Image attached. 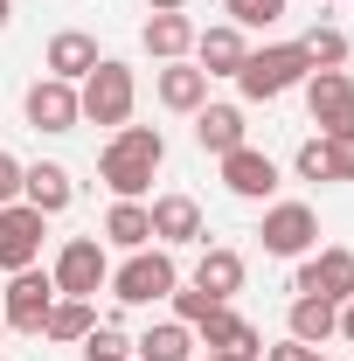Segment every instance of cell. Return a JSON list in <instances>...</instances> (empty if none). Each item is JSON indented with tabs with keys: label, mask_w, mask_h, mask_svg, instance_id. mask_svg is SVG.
<instances>
[{
	"label": "cell",
	"mask_w": 354,
	"mask_h": 361,
	"mask_svg": "<svg viewBox=\"0 0 354 361\" xmlns=\"http://www.w3.org/2000/svg\"><path fill=\"white\" fill-rule=\"evenodd\" d=\"M139 355L133 361H195V326H181V319H160V326H146L133 341Z\"/></svg>",
	"instance_id": "obj_22"
},
{
	"label": "cell",
	"mask_w": 354,
	"mask_h": 361,
	"mask_svg": "<svg viewBox=\"0 0 354 361\" xmlns=\"http://www.w3.org/2000/svg\"><path fill=\"white\" fill-rule=\"evenodd\" d=\"M139 42H146V56H160V63H181V56H195V21L188 14H153L139 28Z\"/></svg>",
	"instance_id": "obj_21"
},
{
	"label": "cell",
	"mask_w": 354,
	"mask_h": 361,
	"mask_svg": "<svg viewBox=\"0 0 354 361\" xmlns=\"http://www.w3.org/2000/svg\"><path fill=\"white\" fill-rule=\"evenodd\" d=\"M285 334H292V341H306V348H319V341H334V334H341V306H334V299L299 292V299H292V313H285Z\"/></svg>",
	"instance_id": "obj_19"
},
{
	"label": "cell",
	"mask_w": 354,
	"mask_h": 361,
	"mask_svg": "<svg viewBox=\"0 0 354 361\" xmlns=\"http://www.w3.org/2000/svg\"><path fill=\"white\" fill-rule=\"evenodd\" d=\"M195 146L202 153H236V146H250V126H243V104H202L195 111Z\"/></svg>",
	"instance_id": "obj_17"
},
{
	"label": "cell",
	"mask_w": 354,
	"mask_h": 361,
	"mask_svg": "<svg viewBox=\"0 0 354 361\" xmlns=\"http://www.w3.org/2000/svg\"><path fill=\"white\" fill-rule=\"evenodd\" d=\"M0 361H7V355H0Z\"/></svg>",
	"instance_id": "obj_38"
},
{
	"label": "cell",
	"mask_w": 354,
	"mask_h": 361,
	"mask_svg": "<svg viewBox=\"0 0 354 361\" xmlns=\"http://www.w3.org/2000/svg\"><path fill=\"white\" fill-rule=\"evenodd\" d=\"M63 292H56V278L49 271H14L7 278V292H0V319L14 326V334H42V319H49V306H56Z\"/></svg>",
	"instance_id": "obj_6"
},
{
	"label": "cell",
	"mask_w": 354,
	"mask_h": 361,
	"mask_svg": "<svg viewBox=\"0 0 354 361\" xmlns=\"http://www.w3.org/2000/svg\"><path fill=\"white\" fill-rule=\"evenodd\" d=\"M243 56H250V42H243V28H236V21L195 28V70H202V77H236V70H243Z\"/></svg>",
	"instance_id": "obj_14"
},
{
	"label": "cell",
	"mask_w": 354,
	"mask_h": 361,
	"mask_svg": "<svg viewBox=\"0 0 354 361\" xmlns=\"http://www.w3.org/2000/svg\"><path fill=\"white\" fill-rule=\"evenodd\" d=\"M133 104H139V77L118 63V56H104L84 84H77V111H84V126H111V133H118V126L133 118Z\"/></svg>",
	"instance_id": "obj_2"
},
{
	"label": "cell",
	"mask_w": 354,
	"mask_h": 361,
	"mask_svg": "<svg viewBox=\"0 0 354 361\" xmlns=\"http://www.w3.org/2000/svg\"><path fill=\"white\" fill-rule=\"evenodd\" d=\"M195 285L209 292V299H236L243 292V250H229V243H216V250H202V264H195Z\"/></svg>",
	"instance_id": "obj_20"
},
{
	"label": "cell",
	"mask_w": 354,
	"mask_h": 361,
	"mask_svg": "<svg viewBox=\"0 0 354 361\" xmlns=\"http://www.w3.org/2000/svg\"><path fill=\"white\" fill-rule=\"evenodd\" d=\"M90 326H97V306H90V299H56V306H49V319H42V341L77 348Z\"/></svg>",
	"instance_id": "obj_24"
},
{
	"label": "cell",
	"mask_w": 354,
	"mask_h": 361,
	"mask_svg": "<svg viewBox=\"0 0 354 361\" xmlns=\"http://www.w3.org/2000/svg\"><path fill=\"white\" fill-rule=\"evenodd\" d=\"M306 111L319 133H354V77L348 70H312L306 77Z\"/></svg>",
	"instance_id": "obj_9"
},
{
	"label": "cell",
	"mask_w": 354,
	"mask_h": 361,
	"mask_svg": "<svg viewBox=\"0 0 354 361\" xmlns=\"http://www.w3.org/2000/svg\"><path fill=\"white\" fill-rule=\"evenodd\" d=\"M0 326H7V319H0Z\"/></svg>",
	"instance_id": "obj_37"
},
{
	"label": "cell",
	"mask_w": 354,
	"mask_h": 361,
	"mask_svg": "<svg viewBox=\"0 0 354 361\" xmlns=\"http://www.w3.org/2000/svg\"><path fill=\"white\" fill-rule=\"evenodd\" d=\"M174 285H181V271H174V257H167L160 243L133 250L126 264L111 271V299H126V306H153V299H167Z\"/></svg>",
	"instance_id": "obj_4"
},
{
	"label": "cell",
	"mask_w": 354,
	"mask_h": 361,
	"mask_svg": "<svg viewBox=\"0 0 354 361\" xmlns=\"http://www.w3.org/2000/svg\"><path fill=\"white\" fill-rule=\"evenodd\" d=\"M104 243H111V250H146V243H153V216H146V202H111V216H104Z\"/></svg>",
	"instance_id": "obj_23"
},
{
	"label": "cell",
	"mask_w": 354,
	"mask_h": 361,
	"mask_svg": "<svg viewBox=\"0 0 354 361\" xmlns=\"http://www.w3.org/2000/svg\"><path fill=\"white\" fill-rule=\"evenodd\" d=\"M7 21H14V0H0V28H7Z\"/></svg>",
	"instance_id": "obj_35"
},
{
	"label": "cell",
	"mask_w": 354,
	"mask_h": 361,
	"mask_svg": "<svg viewBox=\"0 0 354 361\" xmlns=\"http://www.w3.org/2000/svg\"><path fill=\"white\" fill-rule=\"evenodd\" d=\"M126 348H133V341H126V334H118L111 319H97V326H90L84 341H77V355H84V361H133Z\"/></svg>",
	"instance_id": "obj_26"
},
{
	"label": "cell",
	"mask_w": 354,
	"mask_h": 361,
	"mask_svg": "<svg viewBox=\"0 0 354 361\" xmlns=\"http://www.w3.org/2000/svg\"><path fill=\"white\" fill-rule=\"evenodd\" d=\"M21 174H28V167H21L14 153H0V202H21Z\"/></svg>",
	"instance_id": "obj_31"
},
{
	"label": "cell",
	"mask_w": 354,
	"mask_h": 361,
	"mask_svg": "<svg viewBox=\"0 0 354 361\" xmlns=\"http://www.w3.org/2000/svg\"><path fill=\"white\" fill-rule=\"evenodd\" d=\"M222 188L236 202H271L278 195V160L257 153V146H236V153H222Z\"/></svg>",
	"instance_id": "obj_12"
},
{
	"label": "cell",
	"mask_w": 354,
	"mask_h": 361,
	"mask_svg": "<svg viewBox=\"0 0 354 361\" xmlns=\"http://www.w3.org/2000/svg\"><path fill=\"white\" fill-rule=\"evenodd\" d=\"M209 361H216V355H209Z\"/></svg>",
	"instance_id": "obj_39"
},
{
	"label": "cell",
	"mask_w": 354,
	"mask_h": 361,
	"mask_svg": "<svg viewBox=\"0 0 354 361\" xmlns=\"http://www.w3.org/2000/svg\"><path fill=\"white\" fill-rule=\"evenodd\" d=\"M42 223L49 216H35L28 202H0V271H7V278L42 257Z\"/></svg>",
	"instance_id": "obj_10"
},
{
	"label": "cell",
	"mask_w": 354,
	"mask_h": 361,
	"mask_svg": "<svg viewBox=\"0 0 354 361\" xmlns=\"http://www.w3.org/2000/svg\"><path fill=\"white\" fill-rule=\"evenodd\" d=\"M341 341H354V299H341Z\"/></svg>",
	"instance_id": "obj_33"
},
{
	"label": "cell",
	"mask_w": 354,
	"mask_h": 361,
	"mask_svg": "<svg viewBox=\"0 0 354 361\" xmlns=\"http://www.w3.org/2000/svg\"><path fill=\"white\" fill-rule=\"evenodd\" d=\"M257 236H264V257H306V250H319V216L306 202H271Z\"/></svg>",
	"instance_id": "obj_8"
},
{
	"label": "cell",
	"mask_w": 354,
	"mask_h": 361,
	"mask_svg": "<svg viewBox=\"0 0 354 361\" xmlns=\"http://www.w3.org/2000/svg\"><path fill=\"white\" fill-rule=\"evenodd\" d=\"M222 14L236 28H271V21H285V0H222Z\"/></svg>",
	"instance_id": "obj_27"
},
{
	"label": "cell",
	"mask_w": 354,
	"mask_h": 361,
	"mask_svg": "<svg viewBox=\"0 0 354 361\" xmlns=\"http://www.w3.org/2000/svg\"><path fill=\"white\" fill-rule=\"evenodd\" d=\"M292 292H312V299H354V250L348 243H326V250H306L299 271H292Z\"/></svg>",
	"instance_id": "obj_7"
},
{
	"label": "cell",
	"mask_w": 354,
	"mask_h": 361,
	"mask_svg": "<svg viewBox=\"0 0 354 361\" xmlns=\"http://www.w3.org/2000/svg\"><path fill=\"white\" fill-rule=\"evenodd\" d=\"M326 139V180H354V133H319Z\"/></svg>",
	"instance_id": "obj_29"
},
{
	"label": "cell",
	"mask_w": 354,
	"mask_h": 361,
	"mask_svg": "<svg viewBox=\"0 0 354 361\" xmlns=\"http://www.w3.org/2000/svg\"><path fill=\"white\" fill-rule=\"evenodd\" d=\"M21 111H28L35 133H77V126H84V111H77V84H63V77H35L28 97H21Z\"/></svg>",
	"instance_id": "obj_11"
},
{
	"label": "cell",
	"mask_w": 354,
	"mask_h": 361,
	"mask_svg": "<svg viewBox=\"0 0 354 361\" xmlns=\"http://www.w3.org/2000/svg\"><path fill=\"white\" fill-rule=\"evenodd\" d=\"M160 160H167L160 126H118L111 146L97 153V180H104L118 202H139V195L153 188V174H160Z\"/></svg>",
	"instance_id": "obj_1"
},
{
	"label": "cell",
	"mask_w": 354,
	"mask_h": 361,
	"mask_svg": "<svg viewBox=\"0 0 354 361\" xmlns=\"http://www.w3.org/2000/svg\"><path fill=\"white\" fill-rule=\"evenodd\" d=\"M306 355H312V348H306V341H292V334H285L278 348H264V361H306Z\"/></svg>",
	"instance_id": "obj_32"
},
{
	"label": "cell",
	"mask_w": 354,
	"mask_h": 361,
	"mask_svg": "<svg viewBox=\"0 0 354 361\" xmlns=\"http://www.w3.org/2000/svg\"><path fill=\"white\" fill-rule=\"evenodd\" d=\"M56 292L63 299H97V285H111V257H104V236H70L56 250Z\"/></svg>",
	"instance_id": "obj_5"
},
{
	"label": "cell",
	"mask_w": 354,
	"mask_h": 361,
	"mask_svg": "<svg viewBox=\"0 0 354 361\" xmlns=\"http://www.w3.org/2000/svg\"><path fill=\"white\" fill-rule=\"evenodd\" d=\"M292 174L299 180H326V139H306V146L292 153Z\"/></svg>",
	"instance_id": "obj_30"
},
{
	"label": "cell",
	"mask_w": 354,
	"mask_h": 361,
	"mask_svg": "<svg viewBox=\"0 0 354 361\" xmlns=\"http://www.w3.org/2000/svg\"><path fill=\"white\" fill-rule=\"evenodd\" d=\"M146 216H153V243H160V250L202 243V202H195V195H153Z\"/></svg>",
	"instance_id": "obj_13"
},
{
	"label": "cell",
	"mask_w": 354,
	"mask_h": 361,
	"mask_svg": "<svg viewBox=\"0 0 354 361\" xmlns=\"http://www.w3.org/2000/svg\"><path fill=\"white\" fill-rule=\"evenodd\" d=\"M306 77H312V70H306V56H299V42H271V49H250V56H243L236 90H243L250 104H271V97L299 90Z\"/></svg>",
	"instance_id": "obj_3"
},
{
	"label": "cell",
	"mask_w": 354,
	"mask_h": 361,
	"mask_svg": "<svg viewBox=\"0 0 354 361\" xmlns=\"http://www.w3.org/2000/svg\"><path fill=\"white\" fill-rule=\"evenodd\" d=\"M299 56H306V70H341L348 63V35L326 28V21H312L306 35H299Z\"/></svg>",
	"instance_id": "obj_25"
},
{
	"label": "cell",
	"mask_w": 354,
	"mask_h": 361,
	"mask_svg": "<svg viewBox=\"0 0 354 361\" xmlns=\"http://www.w3.org/2000/svg\"><path fill=\"white\" fill-rule=\"evenodd\" d=\"M153 97H160L167 111H188V118H195V111L209 104V77H202L188 56H181V63H160V70H153Z\"/></svg>",
	"instance_id": "obj_15"
},
{
	"label": "cell",
	"mask_w": 354,
	"mask_h": 361,
	"mask_svg": "<svg viewBox=\"0 0 354 361\" xmlns=\"http://www.w3.org/2000/svg\"><path fill=\"white\" fill-rule=\"evenodd\" d=\"M167 299H174V319H181V326H202V319H209V313L222 306V299H209L202 285H174Z\"/></svg>",
	"instance_id": "obj_28"
},
{
	"label": "cell",
	"mask_w": 354,
	"mask_h": 361,
	"mask_svg": "<svg viewBox=\"0 0 354 361\" xmlns=\"http://www.w3.org/2000/svg\"><path fill=\"white\" fill-rule=\"evenodd\" d=\"M306 361H326V355H319V348H312V355H306Z\"/></svg>",
	"instance_id": "obj_36"
},
{
	"label": "cell",
	"mask_w": 354,
	"mask_h": 361,
	"mask_svg": "<svg viewBox=\"0 0 354 361\" xmlns=\"http://www.w3.org/2000/svg\"><path fill=\"white\" fill-rule=\"evenodd\" d=\"M146 7H153V14H181L188 0H146Z\"/></svg>",
	"instance_id": "obj_34"
},
{
	"label": "cell",
	"mask_w": 354,
	"mask_h": 361,
	"mask_svg": "<svg viewBox=\"0 0 354 361\" xmlns=\"http://www.w3.org/2000/svg\"><path fill=\"white\" fill-rule=\"evenodd\" d=\"M21 202H28L35 216H63V209L77 202V180H70V167H63V160L28 167V174H21Z\"/></svg>",
	"instance_id": "obj_16"
},
{
	"label": "cell",
	"mask_w": 354,
	"mask_h": 361,
	"mask_svg": "<svg viewBox=\"0 0 354 361\" xmlns=\"http://www.w3.org/2000/svg\"><path fill=\"white\" fill-rule=\"evenodd\" d=\"M49 77H63V84H84L90 70L104 63L97 56V35H84V28H63V35H49Z\"/></svg>",
	"instance_id": "obj_18"
}]
</instances>
